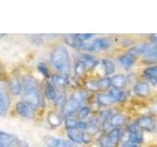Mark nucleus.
<instances>
[{
    "mask_svg": "<svg viewBox=\"0 0 157 147\" xmlns=\"http://www.w3.org/2000/svg\"><path fill=\"white\" fill-rule=\"evenodd\" d=\"M23 81V101L28 103L34 110L40 108L43 104L42 93L40 91L36 80L32 76H25L22 78Z\"/></svg>",
    "mask_w": 157,
    "mask_h": 147,
    "instance_id": "obj_1",
    "label": "nucleus"
},
{
    "mask_svg": "<svg viewBox=\"0 0 157 147\" xmlns=\"http://www.w3.org/2000/svg\"><path fill=\"white\" fill-rule=\"evenodd\" d=\"M50 63L55 70L64 76H69L71 72V62L69 52L64 46H57L50 55Z\"/></svg>",
    "mask_w": 157,
    "mask_h": 147,
    "instance_id": "obj_2",
    "label": "nucleus"
},
{
    "mask_svg": "<svg viewBox=\"0 0 157 147\" xmlns=\"http://www.w3.org/2000/svg\"><path fill=\"white\" fill-rule=\"evenodd\" d=\"M122 136V130L119 127H113L109 132L99 139V143L102 147H116L119 143Z\"/></svg>",
    "mask_w": 157,
    "mask_h": 147,
    "instance_id": "obj_3",
    "label": "nucleus"
},
{
    "mask_svg": "<svg viewBox=\"0 0 157 147\" xmlns=\"http://www.w3.org/2000/svg\"><path fill=\"white\" fill-rule=\"evenodd\" d=\"M112 45V40L109 37H99L94 39L92 42L86 43L83 50L90 51V52H97L106 50V49L110 48Z\"/></svg>",
    "mask_w": 157,
    "mask_h": 147,
    "instance_id": "obj_4",
    "label": "nucleus"
},
{
    "mask_svg": "<svg viewBox=\"0 0 157 147\" xmlns=\"http://www.w3.org/2000/svg\"><path fill=\"white\" fill-rule=\"evenodd\" d=\"M11 100H10L9 90L4 85H0V116H5L8 113Z\"/></svg>",
    "mask_w": 157,
    "mask_h": 147,
    "instance_id": "obj_5",
    "label": "nucleus"
},
{
    "mask_svg": "<svg viewBox=\"0 0 157 147\" xmlns=\"http://www.w3.org/2000/svg\"><path fill=\"white\" fill-rule=\"evenodd\" d=\"M16 111L20 116L26 118L28 120H33L34 118V109L23 100L16 104Z\"/></svg>",
    "mask_w": 157,
    "mask_h": 147,
    "instance_id": "obj_6",
    "label": "nucleus"
},
{
    "mask_svg": "<svg viewBox=\"0 0 157 147\" xmlns=\"http://www.w3.org/2000/svg\"><path fill=\"white\" fill-rule=\"evenodd\" d=\"M136 125L141 130L150 131V130H153L154 129L155 121L151 116H141L136 120Z\"/></svg>",
    "mask_w": 157,
    "mask_h": 147,
    "instance_id": "obj_7",
    "label": "nucleus"
},
{
    "mask_svg": "<svg viewBox=\"0 0 157 147\" xmlns=\"http://www.w3.org/2000/svg\"><path fill=\"white\" fill-rule=\"evenodd\" d=\"M81 106L82 105L78 101L73 99V98H70L69 100H67L66 104L64 105V107L62 108V115L64 117L75 115L76 113L80 110Z\"/></svg>",
    "mask_w": 157,
    "mask_h": 147,
    "instance_id": "obj_8",
    "label": "nucleus"
},
{
    "mask_svg": "<svg viewBox=\"0 0 157 147\" xmlns=\"http://www.w3.org/2000/svg\"><path fill=\"white\" fill-rule=\"evenodd\" d=\"M8 90L13 95H20L23 92V81L20 77H14L9 81L8 83Z\"/></svg>",
    "mask_w": 157,
    "mask_h": 147,
    "instance_id": "obj_9",
    "label": "nucleus"
},
{
    "mask_svg": "<svg viewBox=\"0 0 157 147\" xmlns=\"http://www.w3.org/2000/svg\"><path fill=\"white\" fill-rule=\"evenodd\" d=\"M83 134L80 130H78V127L75 129H67V135L69 137V140L73 141L74 143H83Z\"/></svg>",
    "mask_w": 157,
    "mask_h": 147,
    "instance_id": "obj_10",
    "label": "nucleus"
},
{
    "mask_svg": "<svg viewBox=\"0 0 157 147\" xmlns=\"http://www.w3.org/2000/svg\"><path fill=\"white\" fill-rule=\"evenodd\" d=\"M136 59V56H135L134 54H132L131 52H128L124 54V55L120 56L119 59H118V61H119V64L122 68L129 69L135 64Z\"/></svg>",
    "mask_w": 157,
    "mask_h": 147,
    "instance_id": "obj_11",
    "label": "nucleus"
},
{
    "mask_svg": "<svg viewBox=\"0 0 157 147\" xmlns=\"http://www.w3.org/2000/svg\"><path fill=\"white\" fill-rule=\"evenodd\" d=\"M111 78V85L113 88H117V89H123L127 85V77L123 74H118V75L113 76Z\"/></svg>",
    "mask_w": 157,
    "mask_h": 147,
    "instance_id": "obj_12",
    "label": "nucleus"
},
{
    "mask_svg": "<svg viewBox=\"0 0 157 147\" xmlns=\"http://www.w3.org/2000/svg\"><path fill=\"white\" fill-rule=\"evenodd\" d=\"M108 95H109L111 101L114 102H122L126 100L127 98V93L125 90L123 89H117V88H113V89L109 90L108 92Z\"/></svg>",
    "mask_w": 157,
    "mask_h": 147,
    "instance_id": "obj_13",
    "label": "nucleus"
},
{
    "mask_svg": "<svg viewBox=\"0 0 157 147\" xmlns=\"http://www.w3.org/2000/svg\"><path fill=\"white\" fill-rule=\"evenodd\" d=\"M134 90L139 96L144 97L147 96L150 92V86L148 85V82L146 81H140L136 83V85L134 86Z\"/></svg>",
    "mask_w": 157,
    "mask_h": 147,
    "instance_id": "obj_14",
    "label": "nucleus"
},
{
    "mask_svg": "<svg viewBox=\"0 0 157 147\" xmlns=\"http://www.w3.org/2000/svg\"><path fill=\"white\" fill-rule=\"evenodd\" d=\"M65 40L69 45H71L72 47L77 48V49H83L86 45V42L81 40L76 34H68L65 37Z\"/></svg>",
    "mask_w": 157,
    "mask_h": 147,
    "instance_id": "obj_15",
    "label": "nucleus"
},
{
    "mask_svg": "<svg viewBox=\"0 0 157 147\" xmlns=\"http://www.w3.org/2000/svg\"><path fill=\"white\" fill-rule=\"evenodd\" d=\"M145 60L144 62H154L157 61V44L148 43L146 51L144 53Z\"/></svg>",
    "mask_w": 157,
    "mask_h": 147,
    "instance_id": "obj_16",
    "label": "nucleus"
},
{
    "mask_svg": "<svg viewBox=\"0 0 157 147\" xmlns=\"http://www.w3.org/2000/svg\"><path fill=\"white\" fill-rule=\"evenodd\" d=\"M51 82L55 87H65L69 85V80L67 76L61 75V74H56L51 77Z\"/></svg>",
    "mask_w": 157,
    "mask_h": 147,
    "instance_id": "obj_17",
    "label": "nucleus"
},
{
    "mask_svg": "<svg viewBox=\"0 0 157 147\" xmlns=\"http://www.w3.org/2000/svg\"><path fill=\"white\" fill-rule=\"evenodd\" d=\"M47 120H48V124L52 127H57L62 124L63 115L56 112H50V113H48Z\"/></svg>",
    "mask_w": 157,
    "mask_h": 147,
    "instance_id": "obj_18",
    "label": "nucleus"
},
{
    "mask_svg": "<svg viewBox=\"0 0 157 147\" xmlns=\"http://www.w3.org/2000/svg\"><path fill=\"white\" fill-rule=\"evenodd\" d=\"M45 96L48 100L55 101V99L58 96V92L56 90V87L54 86L52 82L47 81L45 83Z\"/></svg>",
    "mask_w": 157,
    "mask_h": 147,
    "instance_id": "obj_19",
    "label": "nucleus"
},
{
    "mask_svg": "<svg viewBox=\"0 0 157 147\" xmlns=\"http://www.w3.org/2000/svg\"><path fill=\"white\" fill-rule=\"evenodd\" d=\"M80 61H82L83 64H85L87 69L94 68L98 64V61L93 56L90 55V54H82L80 56Z\"/></svg>",
    "mask_w": 157,
    "mask_h": 147,
    "instance_id": "obj_20",
    "label": "nucleus"
},
{
    "mask_svg": "<svg viewBox=\"0 0 157 147\" xmlns=\"http://www.w3.org/2000/svg\"><path fill=\"white\" fill-rule=\"evenodd\" d=\"M126 116L123 114H114L110 118V124L113 127H120L126 124Z\"/></svg>",
    "mask_w": 157,
    "mask_h": 147,
    "instance_id": "obj_21",
    "label": "nucleus"
},
{
    "mask_svg": "<svg viewBox=\"0 0 157 147\" xmlns=\"http://www.w3.org/2000/svg\"><path fill=\"white\" fill-rule=\"evenodd\" d=\"M102 66H103V69H104V73H105L106 76L113 75V74L115 73V70H116L115 64L113 63L110 59H108V58L103 59Z\"/></svg>",
    "mask_w": 157,
    "mask_h": 147,
    "instance_id": "obj_22",
    "label": "nucleus"
},
{
    "mask_svg": "<svg viewBox=\"0 0 157 147\" xmlns=\"http://www.w3.org/2000/svg\"><path fill=\"white\" fill-rule=\"evenodd\" d=\"M142 75L149 81L155 80V78H157V65H153V66L145 68L144 72H142Z\"/></svg>",
    "mask_w": 157,
    "mask_h": 147,
    "instance_id": "obj_23",
    "label": "nucleus"
},
{
    "mask_svg": "<svg viewBox=\"0 0 157 147\" xmlns=\"http://www.w3.org/2000/svg\"><path fill=\"white\" fill-rule=\"evenodd\" d=\"M61 142H62V139L55 136L47 135L44 137V143L46 144L47 147H60Z\"/></svg>",
    "mask_w": 157,
    "mask_h": 147,
    "instance_id": "obj_24",
    "label": "nucleus"
},
{
    "mask_svg": "<svg viewBox=\"0 0 157 147\" xmlns=\"http://www.w3.org/2000/svg\"><path fill=\"white\" fill-rule=\"evenodd\" d=\"M111 86V78L105 77H101L97 81V90H102L105 91L107 89H109Z\"/></svg>",
    "mask_w": 157,
    "mask_h": 147,
    "instance_id": "obj_25",
    "label": "nucleus"
},
{
    "mask_svg": "<svg viewBox=\"0 0 157 147\" xmlns=\"http://www.w3.org/2000/svg\"><path fill=\"white\" fill-rule=\"evenodd\" d=\"M96 99H97L98 104L103 107H107L113 103L110 99L109 95L106 94V93H98L96 96Z\"/></svg>",
    "mask_w": 157,
    "mask_h": 147,
    "instance_id": "obj_26",
    "label": "nucleus"
},
{
    "mask_svg": "<svg viewBox=\"0 0 157 147\" xmlns=\"http://www.w3.org/2000/svg\"><path fill=\"white\" fill-rule=\"evenodd\" d=\"M142 140H144V135L140 131L135 132V134H129V138H128L129 142L139 145L140 143H141Z\"/></svg>",
    "mask_w": 157,
    "mask_h": 147,
    "instance_id": "obj_27",
    "label": "nucleus"
},
{
    "mask_svg": "<svg viewBox=\"0 0 157 147\" xmlns=\"http://www.w3.org/2000/svg\"><path fill=\"white\" fill-rule=\"evenodd\" d=\"M78 120L74 115L65 117V125L67 129H75V127L78 126Z\"/></svg>",
    "mask_w": 157,
    "mask_h": 147,
    "instance_id": "obj_28",
    "label": "nucleus"
},
{
    "mask_svg": "<svg viewBox=\"0 0 157 147\" xmlns=\"http://www.w3.org/2000/svg\"><path fill=\"white\" fill-rule=\"evenodd\" d=\"M71 98L75 99L76 101H78V103H80L81 105H82L86 100V93L83 92V91H77L75 93H73Z\"/></svg>",
    "mask_w": 157,
    "mask_h": 147,
    "instance_id": "obj_29",
    "label": "nucleus"
},
{
    "mask_svg": "<svg viewBox=\"0 0 157 147\" xmlns=\"http://www.w3.org/2000/svg\"><path fill=\"white\" fill-rule=\"evenodd\" d=\"M90 114V109L86 106H82L80 110L78 111V116L80 118V121H85L86 118H88Z\"/></svg>",
    "mask_w": 157,
    "mask_h": 147,
    "instance_id": "obj_30",
    "label": "nucleus"
},
{
    "mask_svg": "<svg viewBox=\"0 0 157 147\" xmlns=\"http://www.w3.org/2000/svg\"><path fill=\"white\" fill-rule=\"evenodd\" d=\"M37 70H38V72L40 73L44 77L49 78V77H51L48 67H47L43 62H40V63H38V64H37Z\"/></svg>",
    "mask_w": 157,
    "mask_h": 147,
    "instance_id": "obj_31",
    "label": "nucleus"
},
{
    "mask_svg": "<svg viewBox=\"0 0 157 147\" xmlns=\"http://www.w3.org/2000/svg\"><path fill=\"white\" fill-rule=\"evenodd\" d=\"M75 74L77 76H82L83 74L86 73V71L87 70V68L86 67V65L83 64L82 61L78 60L77 63H76V65H75Z\"/></svg>",
    "mask_w": 157,
    "mask_h": 147,
    "instance_id": "obj_32",
    "label": "nucleus"
},
{
    "mask_svg": "<svg viewBox=\"0 0 157 147\" xmlns=\"http://www.w3.org/2000/svg\"><path fill=\"white\" fill-rule=\"evenodd\" d=\"M98 125H99V119H98L97 117H95V116H93V117H91L90 119V121H88V123H87V126H88V129H92V130H97L98 129ZM88 129H87V130H88Z\"/></svg>",
    "mask_w": 157,
    "mask_h": 147,
    "instance_id": "obj_33",
    "label": "nucleus"
},
{
    "mask_svg": "<svg viewBox=\"0 0 157 147\" xmlns=\"http://www.w3.org/2000/svg\"><path fill=\"white\" fill-rule=\"evenodd\" d=\"M66 102H67V99H66V95L65 94H58L57 98L55 99V101H54V103H55L56 106L61 107V108L64 107V105L66 104Z\"/></svg>",
    "mask_w": 157,
    "mask_h": 147,
    "instance_id": "obj_34",
    "label": "nucleus"
},
{
    "mask_svg": "<svg viewBox=\"0 0 157 147\" xmlns=\"http://www.w3.org/2000/svg\"><path fill=\"white\" fill-rule=\"evenodd\" d=\"M126 129H127V131L129 132V134H135V132L140 131V129L136 125V123H132V124L128 125Z\"/></svg>",
    "mask_w": 157,
    "mask_h": 147,
    "instance_id": "obj_35",
    "label": "nucleus"
},
{
    "mask_svg": "<svg viewBox=\"0 0 157 147\" xmlns=\"http://www.w3.org/2000/svg\"><path fill=\"white\" fill-rule=\"evenodd\" d=\"M100 118L102 119V122L103 121H107V120H110V118H111V111L110 110H103L100 112Z\"/></svg>",
    "mask_w": 157,
    "mask_h": 147,
    "instance_id": "obj_36",
    "label": "nucleus"
},
{
    "mask_svg": "<svg viewBox=\"0 0 157 147\" xmlns=\"http://www.w3.org/2000/svg\"><path fill=\"white\" fill-rule=\"evenodd\" d=\"M76 36L81 39L82 41H86V40H88V39H91L93 36H94V34L93 33H78Z\"/></svg>",
    "mask_w": 157,
    "mask_h": 147,
    "instance_id": "obj_37",
    "label": "nucleus"
},
{
    "mask_svg": "<svg viewBox=\"0 0 157 147\" xmlns=\"http://www.w3.org/2000/svg\"><path fill=\"white\" fill-rule=\"evenodd\" d=\"M78 130H80L82 132H86L87 129H88V126H87V123L85 121H78Z\"/></svg>",
    "mask_w": 157,
    "mask_h": 147,
    "instance_id": "obj_38",
    "label": "nucleus"
},
{
    "mask_svg": "<svg viewBox=\"0 0 157 147\" xmlns=\"http://www.w3.org/2000/svg\"><path fill=\"white\" fill-rule=\"evenodd\" d=\"M60 147H78L76 143H74L73 141L71 140H65V139H62L61 142V146Z\"/></svg>",
    "mask_w": 157,
    "mask_h": 147,
    "instance_id": "obj_39",
    "label": "nucleus"
},
{
    "mask_svg": "<svg viewBox=\"0 0 157 147\" xmlns=\"http://www.w3.org/2000/svg\"><path fill=\"white\" fill-rule=\"evenodd\" d=\"M87 88L90 90H97V81H90L87 82Z\"/></svg>",
    "mask_w": 157,
    "mask_h": 147,
    "instance_id": "obj_40",
    "label": "nucleus"
},
{
    "mask_svg": "<svg viewBox=\"0 0 157 147\" xmlns=\"http://www.w3.org/2000/svg\"><path fill=\"white\" fill-rule=\"evenodd\" d=\"M122 147H140V146L137 145V144H135V143H132V142L127 141V142H125V143L122 145Z\"/></svg>",
    "mask_w": 157,
    "mask_h": 147,
    "instance_id": "obj_41",
    "label": "nucleus"
},
{
    "mask_svg": "<svg viewBox=\"0 0 157 147\" xmlns=\"http://www.w3.org/2000/svg\"><path fill=\"white\" fill-rule=\"evenodd\" d=\"M149 38H150V41H151V43L157 44V33H155V34H150Z\"/></svg>",
    "mask_w": 157,
    "mask_h": 147,
    "instance_id": "obj_42",
    "label": "nucleus"
},
{
    "mask_svg": "<svg viewBox=\"0 0 157 147\" xmlns=\"http://www.w3.org/2000/svg\"><path fill=\"white\" fill-rule=\"evenodd\" d=\"M153 130L157 132V122L155 123V125H154V129H153Z\"/></svg>",
    "mask_w": 157,
    "mask_h": 147,
    "instance_id": "obj_43",
    "label": "nucleus"
},
{
    "mask_svg": "<svg viewBox=\"0 0 157 147\" xmlns=\"http://www.w3.org/2000/svg\"><path fill=\"white\" fill-rule=\"evenodd\" d=\"M1 74H2V67L0 65V77H1Z\"/></svg>",
    "mask_w": 157,
    "mask_h": 147,
    "instance_id": "obj_44",
    "label": "nucleus"
},
{
    "mask_svg": "<svg viewBox=\"0 0 157 147\" xmlns=\"http://www.w3.org/2000/svg\"><path fill=\"white\" fill-rule=\"evenodd\" d=\"M4 36H5V34H1V33H0V38H2Z\"/></svg>",
    "mask_w": 157,
    "mask_h": 147,
    "instance_id": "obj_45",
    "label": "nucleus"
},
{
    "mask_svg": "<svg viewBox=\"0 0 157 147\" xmlns=\"http://www.w3.org/2000/svg\"><path fill=\"white\" fill-rule=\"evenodd\" d=\"M0 147H5V146H4V145H3V144L1 143V142H0Z\"/></svg>",
    "mask_w": 157,
    "mask_h": 147,
    "instance_id": "obj_46",
    "label": "nucleus"
}]
</instances>
